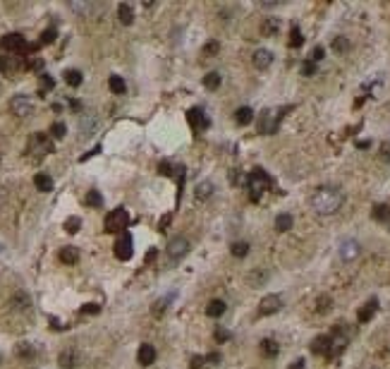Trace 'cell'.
<instances>
[{"instance_id":"6da1fadb","label":"cell","mask_w":390,"mask_h":369,"mask_svg":"<svg viewBox=\"0 0 390 369\" xmlns=\"http://www.w3.org/2000/svg\"><path fill=\"white\" fill-rule=\"evenodd\" d=\"M342 204H345V194H342V190L335 187V185L316 187V190L311 192V197H309L311 211L318 214V216H333V214H337V211L342 209Z\"/></svg>"},{"instance_id":"7a4b0ae2","label":"cell","mask_w":390,"mask_h":369,"mask_svg":"<svg viewBox=\"0 0 390 369\" xmlns=\"http://www.w3.org/2000/svg\"><path fill=\"white\" fill-rule=\"evenodd\" d=\"M285 111H287V108H282V111H276V108L263 111L261 117H259V132H261V135H273V132L278 130V125H280V120H282V115H285Z\"/></svg>"},{"instance_id":"3957f363","label":"cell","mask_w":390,"mask_h":369,"mask_svg":"<svg viewBox=\"0 0 390 369\" xmlns=\"http://www.w3.org/2000/svg\"><path fill=\"white\" fill-rule=\"evenodd\" d=\"M247 182H249V190H251V201H259V194L266 187H271V177H268V173L263 171V168H254L249 173V177H247Z\"/></svg>"},{"instance_id":"277c9868","label":"cell","mask_w":390,"mask_h":369,"mask_svg":"<svg viewBox=\"0 0 390 369\" xmlns=\"http://www.w3.org/2000/svg\"><path fill=\"white\" fill-rule=\"evenodd\" d=\"M130 226V214L127 209L117 206L106 216V233H125V228Z\"/></svg>"},{"instance_id":"5b68a950","label":"cell","mask_w":390,"mask_h":369,"mask_svg":"<svg viewBox=\"0 0 390 369\" xmlns=\"http://www.w3.org/2000/svg\"><path fill=\"white\" fill-rule=\"evenodd\" d=\"M187 254H189V240H187V237H172V240L167 242L166 256L172 264H177L180 259H185Z\"/></svg>"},{"instance_id":"8992f818","label":"cell","mask_w":390,"mask_h":369,"mask_svg":"<svg viewBox=\"0 0 390 369\" xmlns=\"http://www.w3.org/2000/svg\"><path fill=\"white\" fill-rule=\"evenodd\" d=\"M337 254H340V261L352 264V261H357L359 254H362V245H359L357 240H342L340 247H337Z\"/></svg>"},{"instance_id":"52a82bcc","label":"cell","mask_w":390,"mask_h":369,"mask_svg":"<svg viewBox=\"0 0 390 369\" xmlns=\"http://www.w3.org/2000/svg\"><path fill=\"white\" fill-rule=\"evenodd\" d=\"M10 111L17 117H27V115L34 113V101L29 98L27 94H17V96L10 98Z\"/></svg>"},{"instance_id":"ba28073f","label":"cell","mask_w":390,"mask_h":369,"mask_svg":"<svg viewBox=\"0 0 390 369\" xmlns=\"http://www.w3.org/2000/svg\"><path fill=\"white\" fill-rule=\"evenodd\" d=\"M29 151H36L38 156L51 154V151H53V142H51V137H48L46 132H36V135H31V139H29Z\"/></svg>"},{"instance_id":"9c48e42d","label":"cell","mask_w":390,"mask_h":369,"mask_svg":"<svg viewBox=\"0 0 390 369\" xmlns=\"http://www.w3.org/2000/svg\"><path fill=\"white\" fill-rule=\"evenodd\" d=\"M132 254H134V250H132V235L125 230L117 237V242H115V256L120 261H127V259H132Z\"/></svg>"},{"instance_id":"30bf717a","label":"cell","mask_w":390,"mask_h":369,"mask_svg":"<svg viewBox=\"0 0 390 369\" xmlns=\"http://www.w3.org/2000/svg\"><path fill=\"white\" fill-rule=\"evenodd\" d=\"M280 307H282V297L280 295H266L259 302V316H271V314L280 312Z\"/></svg>"},{"instance_id":"8fae6325","label":"cell","mask_w":390,"mask_h":369,"mask_svg":"<svg viewBox=\"0 0 390 369\" xmlns=\"http://www.w3.org/2000/svg\"><path fill=\"white\" fill-rule=\"evenodd\" d=\"M2 46H5L7 51H12V53H24L29 48L27 39H24L22 34H7V36H2Z\"/></svg>"},{"instance_id":"7c38bea8","label":"cell","mask_w":390,"mask_h":369,"mask_svg":"<svg viewBox=\"0 0 390 369\" xmlns=\"http://www.w3.org/2000/svg\"><path fill=\"white\" fill-rule=\"evenodd\" d=\"M96 127H98V117L93 113H84L82 117H79V137H82V139H89V137L96 132Z\"/></svg>"},{"instance_id":"4fadbf2b","label":"cell","mask_w":390,"mask_h":369,"mask_svg":"<svg viewBox=\"0 0 390 369\" xmlns=\"http://www.w3.org/2000/svg\"><path fill=\"white\" fill-rule=\"evenodd\" d=\"M333 345H335V341L331 336H318V338H314V343H311V352H314V355H333Z\"/></svg>"},{"instance_id":"5bb4252c","label":"cell","mask_w":390,"mask_h":369,"mask_svg":"<svg viewBox=\"0 0 390 369\" xmlns=\"http://www.w3.org/2000/svg\"><path fill=\"white\" fill-rule=\"evenodd\" d=\"M251 62H254L256 70H268V67L273 65V53H271L268 48H259V51H254Z\"/></svg>"},{"instance_id":"9a60e30c","label":"cell","mask_w":390,"mask_h":369,"mask_svg":"<svg viewBox=\"0 0 390 369\" xmlns=\"http://www.w3.org/2000/svg\"><path fill=\"white\" fill-rule=\"evenodd\" d=\"M137 360H139L141 367L153 365V362H156V348H153L151 343H144V345L139 348V352H137Z\"/></svg>"},{"instance_id":"2e32d148","label":"cell","mask_w":390,"mask_h":369,"mask_svg":"<svg viewBox=\"0 0 390 369\" xmlns=\"http://www.w3.org/2000/svg\"><path fill=\"white\" fill-rule=\"evenodd\" d=\"M22 62H19V56H2L0 58V72L5 75H12L15 70H19Z\"/></svg>"},{"instance_id":"e0dca14e","label":"cell","mask_w":390,"mask_h":369,"mask_svg":"<svg viewBox=\"0 0 390 369\" xmlns=\"http://www.w3.org/2000/svg\"><path fill=\"white\" fill-rule=\"evenodd\" d=\"M376 312H378V300H369V302L364 305L362 310H359V314H357L359 324H366V321H371Z\"/></svg>"},{"instance_id":"ac0fdd59","label":"cell","mask_w":390,"mask_h":369,"mask_svg":"<svg viewBox=\"0 0 390 369\" xmlns=\"http://www.w3.org/2000/svg\"><path fill=\"white\" fill-rule=\"evenodd\" d=\"M117 17H120L122 24H132L134 22V7L130 2H120L117 5Z\"/></svg>"},{"instance_id":"d6986e66","label":"cell","mask_w":390,"mask_h":369,"mask_svg":"<svg viewBox=\"0 0 390 369\" xmlns=\"http://www.w3.org/2000/svg\"><path fill=\"white\" fill-rule=\"evenodd\" d=\"M34 185H36V190H41V192H51V190H53V177L46 175V173H36V175H34Z\"/></svg>"},{"instance_id":"ffe728a7","label":"cell","mask_w":390,"mask_h":369,"mask_svg":"<svg viewBox=\"0 0 390 369\" xmlns=\"http://www.w3.org/2000/svg\"><path fill=\"white\" fill-rule=\"evenodd\" d=\"M280 31V19L278 17H266L263 22H261V34H266V36H276Z\"/></svg>"},{"instance_id":"44dd1931","label":"cell","mask_w":390,"mask_h":369,"mask_svg":"<svg viewBox=\"0 0 390 369\" xmlns=\"http://www.w3.org/2000/svg\"><path fill=\"white\" fill-rule=\"evenodd\" d=\"M57 256H60L62 264H70V266H72V264L79 261V250H77V247H62Z\"/></svg>"},{"instance_id":"7402d4cb","label":"cell","mask_w":390,"mask_h":369,"mask_svg":"<svg viewBox=\"0 0 390 369\" xmlns=\"http://www.w3.org/2000/svg\"><path fill=\"white\" fill-rule=\"evenodd\" d=\"M223 314H225V302L223 300H211V302L206 305V316L218 319V316H223Z\"/></svg>"},{"instance_id":"603a6c76","label":"cell","mask_w":390,"mask_h":369,"mask_svg":"<svg viewBox=\"0 0 390 369\" xmlns=\"http://www.w3.org/2000/svg\"><path fill=\"white\" fill-rule=\"evenodd\" d=\"M60 367L62 369H74L77 367V352L74 350H65V352H60Z\"/></svg>"},{"instance_id":"cb8c5ba5","label":"cell","mask_w":390,"mask_h":369,"mask_svg":"<svg viewBox=\"0 0 390 369\" xmlns=\"http://www.w3.org/2000/svg\"><path fill=\"white\" fill-rule=\"evenodd\" d=\"M187 120H189V125H192L194 130H199V127H204V125H208V120L204 117V113H201L199 108H192V111L187 113Z\"/></svg>"},{"instance_id":"d4e9b609","label":"cell","mask_w":390,"mask_h":369,"mask_svg":"<svg viewBox=\"0 0 390 369\" xmlns=\"http://www.w3.org/2000/svg\"><path fill=\"white\" fill-rule=\"evenodd\" d=\"M251 120H254V111H251L249 106L235 111V122H237V125H249Z\"/></svg>"},{"instance_id":"484cf974","label":"cell","mask_w":390,"mask_h":369,"mask_svg":"<svg viewBox=\"0 0 390 369\" xmlns=\"http://www.w3.org/2000/svg\"><path fill=\"white\" fill-rule=\"evenodd\" d=\"M108 86H111L112 94H117V96H122V94L127 91V84H125V79H122L120 75H111V79H108Z\"/></svg>"},{"instance_id":"4316f807","label":"cell","mask_w":390,"mask_h":369,"mask_svg":"<svg viewBox=\"0 0 390 369\" xmlns=\"http://www.w3.org/2000/svg\"><path fill=\"white\" fill-rule=\"evenodd\" d=\"M268 278H271V273H268V271H261V269H256V271H251V273H249V285H251V288H259V285L266 283Z\"/></svg>"},{"instance_id":"83f0119b","label":"cell","mask_w":390,"mask_h":369,"mask_svg":"<svg viewBox=\"0 0 390 369\" xmlns=\"http://www.w3.org/2000/svg\"><path fill=\"white\" fill-rule=\"evenodd\" d=\"M292 223H295V221H292L290 214H278V216H276V230H278V233H287V230L292 228Z\"/></svg>"},{"instance_id":"f1b7e54d","label":"cell","mask_w":390,"mask_h":369,"mask_svg":"<svg viewBox=\"0 0 390 369\" xmlns=\"http://www.w3.org/2000/svg\"><path fill=\"white\" fill-rule=\"evenodd\" d=\"M213 194V182L211 180H201L196 185V199H208Z\"/></svg>"},{"instance_id":"f546056e","label":"cell","mask_w":390,"mask_h":369,"mask_svg":"<svg viewBox=\"0 0 390 369\" xmlns=\"http://www.w3.org/2000/svg\"><path fill=\"white\" fill-rule=\"evenodd\" d=\"M15 310H19V312H24V310H29V305H31V300H29L27 292H17L15 297H12V302H10Z\"/></svg>"},{"instance_id":"4dcf8cb0","label":"cell","mask_w":390,"mask_h":369,"mask_svg":"<svg viewBox=\"0 0 390 369\" xmlns=\"http://www.w3.org/2000/svg\"><path fill=\"white\" fill-rule=\"evenodd\" d=\"M261 352H263L266 357H276L280 352V345L273 341V338H266V341L261 343Z\"/></svg>"},{"instance_id":"1f68e13d","label":"cell","mask_w":390,"mask_h":369,"mask_svg":"<svg viewBox=\"0 0 390 369\" xmlns=\"http://www.w3.org/2000/svg\"><path fill=\"white\" fill-rule=\"evenodd\" d=\"M65 82H67V84L72 86V89L82 86V82H84L82 72H79V70H67V72H65Z\"/></svg>"},{"instance_id":"d6a6232c","label":"cell","mask_w":390,"mask_h":369,"mask_svg":"<svg viewBox=\"0 0 390 369\" xmlns=\"http://www.w3.org/2000/svg\"><path fill=\"white\" fill-rule=\"evenodd\" d=\"M221 82H223V75H221V72H208V75H204V86H206V89H218Z\"/></svg>"},{"instance_id":"836d02e7","label":"cell","mask_w":390,"mask_h":369,"mask_svg":"<svg viewBox=\"0 0 390 369\" xmlns=\"http://www.w3.org/2000/svg\"><path fill=\"white\" fill-rule=\"evenodd\" d=\"M230 252H232V256H237V259H244V256L249 254V245H247L244 240H242V242H232Z\"/></svg>"},{"instance_id":"e575fe53","label":"cell","mask_w":390,"mask_h":369,"mask_svg":"<svg viewBox=\"0 0 390 369\" xmlns=\"http://www.w3.org/2000/svg\"><path fill=\"white\" fill-rule=\"evenodd\" d=\"M86 204H89L91 209H101V206H103V197H101V192H98V190H89V194H86Z\"/></svg>"},{"instance_id":"d590c367","label":"cell","mask_w":390,"mask_h":369,"mask_svg":"<svg viewBox=\"0 0 390 369\" xmlns=\"http://www.w3.org/2000/svg\"><path fill=\"white\" fill-rule=\"evenodd\" d=\"M290 48H299L302 43H304V36H302V31H299V27H292V31H290Z\"/></svg>"},{"instance_id":"8d00e7d4","label":"cell","mask_w":390,"mask_h":369,"mask_svg":"<svg viewBox=\"0 0 390 369\" xmlns=\"http://www.w3.org/2000/svg\"><path fill=\"white\" fill-rule=\"evenodd\" d=\"M17 355L24 357V360H31V357L36 355V350H34L31 343H19V345H17Z\"/></svg>"},{"instance_id":"74e56055","label":"cell","mask_w":390,"mask_h":369,"mask_svg":"<svg viewBox=\"0 0 390 369\" xmlns=\"http://www.w3.org/2000/svg\"><path fill=\"white\" fill-rule=\"evenodd\" d=\"M331 307H333V300H331L328 295H321V297H318V302H316V312L326 314V312H331Z\"/></svg>"},{"instance_id":"f35d334b","label":"cell","mask_w":390,"mask_h":369,"mask_svg":"<svg viewBox=\"0 0 390 369\" xmlns=\"http://www.w3.org/2000/svg\"><path fill=\"white\" fill-rule=\"evenodd\" d=\"M373 218H376V221H388L390 218V206H386V204L373 206Z\"/></svg>"},{"instance_id":"ab89813d","label":"cell","mask_w":390,"mask_h":369,"mask_svg":"<svg viewBox=\"0 0 390 369\" xmlns=\"http://www.w3.org/2000/svg\"><path fill=\"white\" fill-rule=\"evenodd\" d=\"M79 228H82V218H77V216H72V218H67V221H65V230H67L70 235L79 233Z\"/></svg>"},{"instance_id":"60d3db41","label":"cell","mask_w":390,"mask_h":369,"mask_svg":"<svg viewBox=\"0 0 390 369\" xmlns=\"http://www.w3.org/2000/svg\"><path fill=\"white\" fill-rule=\"evenodd\" d=\"M333 51L335 53H347V51H350V41H347L345 36H337L333 41Z\"/></svg>"},{"instance_id":"b9f144b4","label":"cell","mask_w":390,"mask_h":369,"mask_svg":"<svg viewBox=\"0 0 390 369\" xmlns=\"http://www.w3.org/2000/svg\"><path fill=\"white\" fill-rule=\"evenodd\" d=\"M65 135H67V127H65L62 122H53V125H51V137H53V139H62Z\"/></svg>"},{"instance_id":"7bdbcfd3","label":"cell","mask_w":390,"mask_h":369,"mask_svg":"<svg viewBox=\"0 0 390 369\" xmlns=\"http://www.w3.org/2000/svg\"><path fill=\"white\" fill-rule=\"evenodd\" d=\"M172 297H175V292H170L167 297H163V300H158V302H156V307H153V314H161L163 310H167V302H170Z\"/></svg>"},{"instance_id":"ee69618b","label":"cell","mask_w":390,"mask_h":369,"mask_svg":"<svg viewBox=\"0 0 390 369\" xmlns=\"http://www.w3.org/2000/svg\"><path fill=\"white\" fill-rule=\"evenodd\" d=\"M56 36H57L56 29H46V31L41 34V43H53V41H56Z\"/></svg>"},{"instance_id":"f6af8a7d","label":"cell","mask_w":390,"mask_h":369,"mask_svg":"<svg viewBox=\"0 0 390 369\" xmlns=\"http://www.w3.org/2000/svg\"><path fill=\"white\" fill-rule=\"evenodd\" d=\"M158 173H161V175H166V177H172V175H177V173L172 171V166H170L167 161H163V163L158 166Z\"/></svg>"},{"instance_id":"bcb514c9","label":"cell","mask_w":390,"mask_h":369,"mask_svg":"<svg viewBox=\"0 0 390 369\" xmlns=\"http://www.w3.org/2000/svg\"><path fill=\"white\" fill-rule=\"evenodd\" d=\"M53 84H56V82H53L48 75H41V96H46L43 91H46V89H53Z\"/></svg>"},{"instance_id":"7dc6e473","label":"cell","mask_w":390,"mask_h":369,"mask_svg":"<svg viewBox=\"0 0 390 369\" xmlns=\"http://www.w3.org/2000/svg\"><path fill=\"white\" fill-rule=\"evenodd\" d=\"M326 58V51H323V46H316L314 51H311V62H318V60H323Z\"/></svg>"},{"instance_id":"c3c4849f","label":"cell","mask_w":390,"mask_h":369,"mask_svg":"<svg viewBox=\"0 0 390 369\" xmlns=\"http://www.w3.org/2000/svg\"><path fill=\"white\" fill-rule=\"evenodd\" d=\"M70 10H77V12H86V10H91V2H70Z\"/></svg>"},{"instance_id":"681fc988","label":"cell","mask_w":390,"mask_h":369,"mask_svg":"<svg viewBox=\"0 0 390 369\" xmlns=\"http://www.w3.org/2000/svg\"><path fill=\"white\" fill-rule=\"evenodd\" d=\"M381 161H386V163H390V142L381 144Z\"/></svg>"},{"instance_id":"f907efd6","label":"cell","mask_w":390,"mask_h":369,"mask_svg":"<svg viewBox=\"0 0 390 369\" xmlns=\"http://www.w3.org/2000/svg\"><path fill=\"white\" fill-rule=\"evenodd\" d=\"M302 70H304V75H307V77L316 75V62H311V60H309V62H304V67H302Z\"/></svg>"},{"instance_id":"816d5d0a","label":"cell","mask_w":390,"mask_h":369,"mask_svg":"<svg viewBox=\"0 0 390 369\" xmlns=\"http://www.w3.org/2000/svg\"><path fill=\"white\" fill-rule=\"evenodd\" d=\"M98 312H101L98 305H84L82 307V314H98Z\"/></svg>"},{"instance_id":"f5cc1de1","label":"cell","mask_w":390,"mask_h":369,"mask_svg":"<svg viewBox=\"0 0 390 369\" xmlns=\"http://www.w3.org/2000/svg\"><path fill=\"white\" fill-rule=\"evenodd\" d=\"M218 53V43H208L204 46V56H216Z\"/></svg>"},{"instance_id":"db71d44e","label":"cell","mask_w":390,"mask_h":369,"mask_svg":"<svg viewBox=\"0 0 390 369\" xmlns=\"http://www.w3.org/2000/svg\"><path fill=\"white\" fill-rule=\"evenodd\" d=\"M167 223H170V216H163V218H161V223H158V230H166Z\"/></svg>"},{"instance_id":"11a10c76","label":"cell","mask_w":390,"mask_h":369,"mask_svg":"<svg viewBox=\"0 0 390 369\" xmlns=\"http://www.w3.org/2000/svg\"><path fill=\"white\" fill-rule=\"evenodd\" d=\"M216 338H218V341H225V338H227V331L218 329V331H216Z\"/></svg>"},{"instance_id":"9f6ffc18","label":"cell","mask_w":390,"mask_h":369,"mask_svg":"<svg viewBox=\"0 0 390 369\" xmlns=\"http://www.w3.org/2000/svg\"><path fill=\"white\" fill-rule=\"evenodd\" d=\"M156 254H158V252H156V250H151V252H149V254H146V261H149V264H151V261H153V259H156Z\"/></svg>"},{"instance_id":"6f0895ef","label":"cell","mask_w":390,"mask_h":369,"mask_svg":"<svg viewBox=\"0 0 390 369\" xmlns=\"http://www.w3.org/2000/svg\"><path fill=\"white\" fill-rule=\"evenodd\" d=\"M290 369H304V360H297V362H295Z\"/></svg>"},{"instance_id":"680465c9","label":"cell","mask_w":390,"mask_h":369,"mask_svg":"<svg viewBox=\"0 0 390 369\" xmlns=\"http://www.w3.org/2000/svg\"><path fill=\"white\" fill-rule=\"evenodd\" d=\"M199 367H201V357H194L192 360V369H199Z\"/></svg>"}]
</instances>
